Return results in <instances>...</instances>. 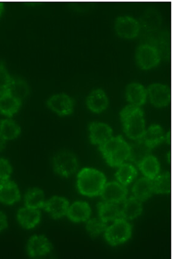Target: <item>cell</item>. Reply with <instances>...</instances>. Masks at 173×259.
<instances>
[{
	"mask_svg": "<svg viewBox=\"0 0 173 259\" xmlns=\"http://www.w3.org/2000/svg\"><path fill=\"white\" fill-rule=\"evenodd\" d=\"M52 243L47 237L41 235L31 237L27 243V253L30 257L35 258L51 252Z\"/></svg>",
	"mask_w": 173,
	"mask_h": 259,
	"instance_id": "obj_10",
	"label": "cell"
},
{
	"mask_svg": "<svg viewBox=\"0 0 173 259\" xmlns=\"http://www.w3.org/2000/svg\"><path fill=\"white\" fill-rule=\"evenodd\" d=\"M126 142L125 141L121 136H117V137H112L105 142L103 144L100 145L99 149L100 152L103 154L104 158L112 155L116 151L122 147Z\"/></svg>",
	"mask_w": 173,
	"mask_h": 259,
	"instance_id": "obj_28",
	"label": "cell"
},
{
	"mask_svg": "<svg viewBox=\"0 0 173 259\" xmlns=\"http://www.w3.org/2000/svg\"><path fill=\"white\" fill-rule=\"evenodd\" d=\"M147 96L154 106L162 107L167 106L171 100V91L167 85L154 82L148 86Z\"/></svg>",
	"mask_w": 173,
	"mask_h": 259,
	"instance_id": "obj_8",
	"label": "cell"
},
{
	"mask_svg": "<svg viewBox=\"0 0 173 259\" xmlns=\"http://www.w3.org/2000/svg\"><path fill=\"white\" fill-rule=\"evenodd\" d=\"M107 228V224L101 219L94 218L88 221L86 224V230L93 237L98 236L105 232Z\"/></svg>",
	"mask_w": 173,
	"mask_h": 259,
	"instance_id": "obj_33",
	"label": "cell"
},
{
	"mask_svg": "<svg viewBox=\"0 0 173 259\" xmlns=\"http://www.w3.org/2000/svg\"><path fill=\"white\" fill-rule=\"evenodd\" d=\"M21 101L10 94L0 96V113L6 116H12L19 111Z\"/></svg>",
	"mask_w": 173,
	"mask_h": 259,
	"instance_id": "obj_21",
	"label": "cell"
},
{
	"mask_svg": "<svg viewBox=\"0 0 173 259\" xmlns=\"http://www.w3.org/2000/svg\"><path fill=\"white\" fill-rule=\"evenodd\" d=\"M142 24L147 30H155L161 24V15L155 9H148L142 17Z\"/></svg>",
	"mask_w": 173,
	"mask_h": 259,
	"instance_id": "obj_30",
	"label": "cell"
},
{
	"mask_svg": "<svg viewBox=\"0 0 173 259\" xmlns=\"http://www.w3.org/2000/svg\"><path fill=\"white\" fill-rule=\"evenodd\" d=\"M67 215L73 223H81L88 221L91 215V206L85 202H74L68 209Z\"/></svg>",
	"mask_w": 173,
	"mask_h": 259,
	"instance_id": "obj_17",
	"label": "cell"
},
{
	"mask_svg": "<svg viewBox=\"0 0 173 259\" xmlns=\"http://www.w3.org/2000/svg\"><path fill=\"white\" fill-rule=\"evenodd\" d=\"M45 210L54 219H59L67 214L69 202L64 197L54 196L45 202Z\"/></svg>",
	"mask_w": 173,
	"mask_h": 259,
	"instance_id": "obj_14",
	"label": "cell"
},
{
	"mask_svg": "<svg viewBox=\"0 0 173 259\" xmlns=\"http://www.w3.org/2000/svg\"><path fill=\"white\" fill-rule=\"evenodd\" d=\"M55 172L63 177H69L77 171L79 167L78 159L74 154L69 151H61L57 153L53 159Z\"/></svg>",
	"mask_w": 173,
	"mask_h": 259,
	"instance_id": "obj_5",
	"label": "cell"
},
{
	"mask_svg": "<svg viewBox=\"0 0 173 259\" xmlns=\"http://www.w3.org/2000/svg\"><path fill=\"white\" fill-rule=\"evenodd\" d=\"M8 226L7 218L3 212L0 211V232L5 230Z\"/></svg>",
	"mask_w": 173,
	"mask_h": 259,
	"instance_id": "obj_36",
	"label": "cell"
},
{
	"mask_svg": "<svg viewBox=\"0 0 173 259\" xmlns=\"http://www.w3.org/2000/svg\"><path fill=\"white\" fill-rule=\"evenodd\" d=\"M132 227L127 221L119 219L105 231L104 238L109 244L115 246L122 244L131 238Z\"/></svg>",
	"mask_w": 173,
	"mask_h": 259,
	"instance_id": "obj_3",
	"label": "cell"
},
{
	"mask_svg": "<svg viewBox=\"0 0 173 259\" xmlns=\"http://www.w3.org/2000/svg\"><path fill=\"white\" fill-rule=\"evenodd\" d=\"M127 194V189L117 182L106 184L100 193L102 199L105 202L115 204L124 201Z\"/></svg>",
	"mask_w": 173,
	"mask_h": 259,
	"instance_id": "obj_9",
	"label": "cell"
},
{
	"mask_svg": "<svg viewBox=\"0 0 173 259\" xmlns=\"http://www.w3.org/2000/svg\"><path fill=\"white\" fill-rule=\"evenodd\" d=\"M33 259H57L55 254L49 252L48 254L41 255V256L33 258Z\"/></svg>",
	"mask_w": 173,
	"mask_h": 259,
	"instance_id": "obj_37",
	"label": "cell"
},
{
	"mask_svg": "<svg viewBox=\"0 0 173 259\" xmlns=\"http://www.w3.org/2000/svg\"><path fill=\"white\" fill-rule=\"evenodd\" d=\"M21 128L11 119H3L0 121V134L5 140H12L20 135Z\"/></svg>",
	"mask_w": 173,
	"mask_h": 259,
	"instance_id": "obj_26",
	"label": "cell"
},
{
	"mask_svg": "<svg viewBox=\"0 0 173 259\" xmlns=\"http://www.w3.org/2000/svg\"><path fill=\"white\" fill-rule=\"evenodd\" d=\"M152 182L154 193L165 194L171 192V177L169 172L157 176Z\"/></svg>",
	"mask_w": 173,
	"mask_h": 259,
	"instance_id": "obj_31",
	"label": "cell"
},
{
	"mask_svg": "<svg viewBox=\"0 0 173 259\" xmlns=\"http://www.w3.org/2000/svg\"><path fill=\"white\" fill-rule=\"evenodd\" d=\"M6 146V140L0 134V152L5 149Z\"/></svg>",
	"mask_w": 173,
	"mask_h": 259,
	"instance_id": "obj_38",
	"label": "cell"
},
{
	"mask_svg": "<svg viewBox=\"0 0 173 259\" xmlns=\"http://www.w3.org/2000/svg\"><path fill=\"white\" fill-rule=\"evenodd\" d=\"M8 94L22 102L29 95V85L23 79H12L9 86Z\"/></svg>",
	"mask_w": 173,
	"mask_h": 259,
	"instance_id": "obj_25",
	"label": "cell"
},
{
	"mask_svg": "<svg viewBox=\"0 0 173 259\" xmlns=\"http://www.w3.org/2000/svg\"><path fill=\"white\" fill-rule=\"evenodd\" d=\"M12 166L8 160L0 159V181H5L10 178Z\"/></svg>",
	"mask_w": 173,
	"mask_h": 259,
	"instance_id": "obj_35",
	"label": "cell"
},
{
	"mask_svg": "<svg viewBox=\"0 0 173 259\" xmlns=\"http://www.w3.org/2000/svg\"><path fill=\"white\" fill-rule=\"evenodd\" d=\"M3 11H4V4L0 2V17H1L2 15Z\"/></svg>",
	"mask_w": 173,
	"mask_h": 259,
	"instance_id": "obj_39",
	"label": "cell"
},
{
	"mask_svg": "<svg viewBox=\"0 0 173 259\" xmlns=\"http://www.w3.org/2000/svg\"><path fill=\"white\" fill-rule=\"evenodd\" d=\"M109 100L103 89H95L91 92L87 98V106L93 112L100 113L109 106Z\"/></svg>",
	"mask_w": 173,
	"mask_h": 259,
	"instance_id": "obj_12",
	"label": "cell"
},
{
	"mask_svg": "<svg viewBox=\"0 0 173 259\" xmlns=\"http://www.w3.org/2000/svg\"><path fill=\"white\" fill-rule=\"evenodd\" d=\"M136 60L141 69H150L158 64L161 54L156 46L150 43H142L136 49Z\"/></svg>",
	"mask_w": 173,
	"mask_h": 259,
	"instance_id": "obj_4",
	"label": "cell"
},
{
	"mask_svg": "<svg viewBox=\"0 0 173 259\" xmlns=\"http://www.w3.org/2000/svg\"><path fill=\"white\" fill-rule=\"evenodd\" d=\"M138 171L134 165L125 163L120 166L116 172V177L123 186L131 184L134 179L137 177Z\"/></svg>",
	"mask_w": 173,
	"mask_h": 259,
	"instance_id": "obj_29",
	"label": "cell"
},
{
	"mask_svg": "<svg viewBox=\"0 0 173 259\" xmlns=\"http://www.w3.org/2000/svg\"><path fill=\"white\" fill-rule=\"evenodd\" d=\"M106 184L105 175L95 169H82L77 177V188L80 193L87 196L99 195Z\"/></svg>",
	"mask_w": 173,
	"mask_h": 259,
	"instance_id": "obj_2",
	"label": "cell"
},
{
	"mask_svg": "<svg viewBox=\"0 0 173 259\" xmlns=\"http://www.w3.org/2000/svg\"><path fill=\"white\" fill-rule=\"evenodd\" d=\"M125 98L134 106L140 107L145 104L147 99V89L141 83L133 81L126 85L125 92Z\"/></svg>",
	"mask_w": 173,
	"mask_h": 259,
	"instance_id": "obj_13",
	"label": "cell"
},
{
	"mask_svg": "<svg viewBox=\"0 0 173 259\" xmlns=\"http://www.w3.org/2000/svg\"><path fill=\"white\" fill-rule=\"evenodd\" d=\"M150 147L145 144L143 141L138 140L137 143L129 146V161L139 164L143 159L150 155Z\"/></svg>",
	"mask_w": 173,
	"mask_h": 259,
	"instance_id": "obj_23",
	"label": "cell"
},
{
	"mask_svg": "<svg viewBox=\"0 0 173 259\" xmlns=\"http://www.w3.org/2000/svg\"><path fill=\"white\" fill-rule=\"evenodd\" d=\"M20 192L16 184L10 181L0 183V202L6 205H13L19 201Z\"/></svg>",
	"mask_w": 173,
	"mask_h": 259,
	"instance_id": "obj_15",
	"label": "cell"
},
{
	"mask_svg": "<svg viewBox=\"0 0 173 259\" xmlns=\"http://www.w3.org/2000/svg\"><path fill=\"white\" fill-rule=\"evenodd\" d=\"M18 223L26 229H32L39 223L41 213L38 209L29 207L21 208L18 211Z\"/></svg>",
	"mask_w": 173,
	"mask_h": 259,
	"instance_id": "obj_16",
	"label": "cell"
},
{
	"mask_svg": "<svg viewBox=\"0 0 173 259\" xmlns=\"http://www.w3.org/2000/svg\"><path fill=\"white\" fill-rule=\"evenodd\" d=\"M129 155V145L126 143L119 149L106 158V161L109 165L116 167L123 164L126 159H128Z\"/></svg>",
	"mask_w": 173,
	"mask_h": 259,
	"instance_id": "obj_32",
	"label": "cell"
},
{
	"mask_svg": "<svg viewBox=\"0 0 173 259\" xmlns=\"http://www.w3.org/2000/svg\"><path fill=\"white\" fill-rule=\"evenodd\" d=\"M24 202L26 207L34 209L43 207L45 203L44 192L38 189L30 190L24 197Z\"/></svg>",
	"mask_w": 173,
	"mask_h": 259,
	"instance_id": "obj_27",
	"label": "cell"
},
{
	"mask_svg": "<svg viewBox=\"0 0 173 259\" xmlns=\"http://www.w3.org/2000/svg\"><path fill=\"white\" fill-rule=\"evenodd\" d=\"M132 192L135 198L141 202L147 200L154 193L152 180L147 178L140 179L133 187Z\"/></svg>",
	"mask_w": 173,
	"mask_h": 259,
	"instance_id": "obj_20",
	"label": "cell"
},
{
	"mask_svg": "<svg viewBox=\"0 0 173 259\" xmlns=\"http://www.w3.org/2000/svg\"><path fill=\"white\" fill-rule=\"evenodd\" d=\"M143 206L140 200L135 197H129L125 200L122 209H120V215L123 220H134L142 214Z\"/></svg>",
	"mask_w": 173,
	"mask_h": 259,
	"instance_id": "obj_18",
	"label": "cell"
},
{
	"mask_svg": "<svg viewBox=\"0 0 173 259\" xmlns=\"http://www.w3.org/2000/svg\"><path fill=\"white\" fill-rule=\"evenodd\" d=\"M164 132H163L161 126L158 124H153L145 130L141 140L143 141L151 149H153V147L157 146L164 140Z\"/></svg>",
	"mask_w": 173,
	"mask_h": 259,
	"instance_id": "obj_19",
	"label": "cell"
},
{
	"mask_svg": "<svg viewBox=\"0 0 173 259\" xmlns=\"http://www.w3.org/2000/svg\"><path fill=\"white\" fill-rule=\"evenodd\" d=\"M89 128L90 140L93 144L101 145L112 137L113 130L106 123L93 122Z\"/></svg>",
	"mask_w": 173,
	"mask_h": 259,
	"instance_id": "obj_11",
	"label": "cell"
},
{
	"mask_svg": "<svg viewBox=\"0 0 173 259\" xmlns=\"http://www.w3.org/2000/svg\"><path fill=\"white\" fill-rule=\"evenodd\" d=\"M49 109L60 116L69 115L75 106L73 99L67 94L61 93L52 95L46 102Z\"/></svg>",
	"mask_w": 173,
	"mask_h": 259,
	"instance_id": "obj_7",
	"label": "cell"
},
{
	"mask_svg": "<svg viewBox=\"0 0 173 259\" xmlns=\"http://www.w3.org/2000/svg\"><path fill=\"white\" fill-rule=\"evenodd\" d=\"M116 32L123 38H132L138 35L140 32L141 24L139 21L131 15H121L115 21Z\"/></svg>",
	"mask_w": 173,
	"mask_h": 259,
	"instance_id": "obj_6",
	"label": "cell"
},
{
	"mask_svg": "<svg viewBox=\"0 0 173 259\" xmlns=\"http://www.w3.org/2000/svg\"><path fill=\"white\" fill-rule=\"evenodd\" d=\"M12 79L5 63L2 61L0 63V96L8 93Z\"/></svg>",
	"mask_w": 173,
	"mask_h": 259,
	"instance_id": "obj_34",
	"label": "cell"
},
{
	"mask_svg": "<svg viewBox=\"0 0 173 259\" xmlns=\"http://www.w3.org/2000/svg\"><path fill=\"white\" fill-rule=\"evenodd\" d=\"M138 165L145 177L151 180H154L160 171L159 163L152 155L146 157Z\"/></svg>",
	"mask_w": 173,
	"mask_h": 259,
	"instance_id": "obj_24",
	"label": "cell"
},
{
	"mask_svg": "<svg viewBox=\"0 0 173 259\" xmlns=\"http://www.w3.org/2000/svg\"><path fill=\"white\" fill-rule=\"evenodd\" d=\"M100 219L104 223L109 221H115L122 219L120 215V209L115 203L107 202L100 203L98 205Z\"/></svg>",
	"mask_w": 173,
	"mask_h": 259,
	"instance_id": "obj_22",
	"label": "cell"
},
{
	"mask_svg": "<svg viewBox=\"0 0 173 259\" xmlns=\"http://www.w3.org/2000/svg\"><path fill=\"white\" fill-rule=\"evenodd\" d=\"M120 116L123 131L127 137L134 140H141L146 130L143 109L134 105H128L120 111Z\"/></svg>",
	"mask_w": 173,
	"mask_h": 259,
	"instance_id": "obj_1",
	"label": "cell"
}]
</instances>
